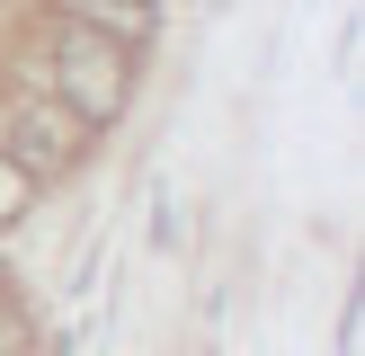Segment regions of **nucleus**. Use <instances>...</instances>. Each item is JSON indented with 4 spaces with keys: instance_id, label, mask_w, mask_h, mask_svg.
<instances>
[{
    "instance_id": "obj_2",
    "label": "nucleus",
    "mask_w": 365,
    "mask_h": 356,
    "mask_svg": "<svg viewBox=\"0 0 365 356\" xmlns=\"http://www.w3.org/2000/svg\"><path fill=\"white\" fill-rule=\"evenodd\" d=\"M0 160L45 187V178H63L71 160H81V125H71L63 107H9V125H0Z\"/></svg>"
},
{
    "instance_id": "obj_3",
    "label": "nucleus",
    "mask_w": 365,
    "mask_h": 356,
    "mask_svg": "<svg viewBox=\"0 0 365 356\" xmlns=\"http://www.w3.org/2000/svg\"><path fill=\"white\" fill-rule=\"evenodd\" d=\"M63 9V27H89V36H107V45H152V27H160V9L152 0H53Z\"/></svg>"
},
{
    "instance_id": "obj_4",
    "label": "nucleus",
    "mask_w": 365,
    "mask_h": 356,
    "mask_svg": "<svg viewBox=\"0 0 365 356\" xmlns=\"http://www.w3.org/2000/svg\"><path fill=\"white\" fill-rule=\"evenodd\" d=\"M27 196H36V178H27V169H9V160H0V231H9L18 214H27Z\"/></svg>"
},
{
    "instance_id": "obj_1",
    "label": "nucleus",
    "mask_w": 365,
    "mask_h": 356,
    "mask_svg": "<svg viewBox=\"0 0 365 356\" xmlns=\"http://www.w3.org/2000/svg\"><path fill=\"white\" fill-rule=\"evenodd\" d=\"M53 71H63V116L81 125H116L125 116V98H134V53L125 45H107V36H89V27H53Z\"/></svg>"
}]
</instances>
